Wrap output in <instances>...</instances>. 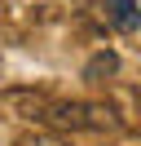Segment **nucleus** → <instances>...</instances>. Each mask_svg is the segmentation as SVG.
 <instances>
[{
  "label": "nucleus",
  "mask_w": 141,
  "mask_h": 146,
  "mask_svg": "<svg viewBox=\"0 0 141 146\" xmlns=\"http://www.w3.org/2000/svg\"><path fill=\"white\" fill-rule=\"evenodd\" d=\"M5 106L22 111L26 119L49 128H75V133H119L123 119L110 102H66V98H49L40 89H9Z\"/></svg>",
  "instance_id": "obj_1"
},
{
  "label": "nucleus",
  "mask_w": 141,
  "mask_h": 146,
  "mask_svg": "<svg viewBox=\"0 0 141 146\" xmlns=\"http://www.w3.org/2000/svg\"><path fill=\"white\" fill-rule=\"evenodd\" d=\"M101 9H106V22L115 31H123V36L141 31V5L137 0H101Z\"/></svg>",
  "instance_id": "obj_2"
},
{
  "label": "nucleus",
  "mask_w": 141,
  "mask_h": 146,
  "mask_svg": "<svg viewBox=\"0 0 141 146\" xmlns=\"http://www.w3.org/2000/svg\"><path fill=\"white\" fill-rule=\"evenodd\" d=\"M119 71V53H115V49H101V53H93L88 58V66H84V80H106V75H115Z\"/></svg>",
  "instance_id": "obj_3"
},
{
  "label": "nucleus",
  "mask_w": 141,
  "mask_h": 146,
  "mask_svg": "<svg viewBox=\"0 0 141 146\" xmlns=\"http://www.w3.org/2000/svg\"><path fill=\"white\" fill-rule=\"evenodd\" d=\"M13 146H70V142H66V137H57V133L35 128V133H18V137H13Z\"/></svg>",
  "instance_id": "obj_4"
}]
</instances>
